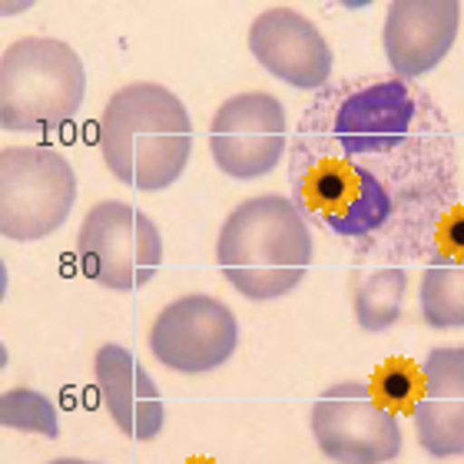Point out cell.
Listing matches in <instances>:
<instances>
[{
    "mask_svg": "<svg viewBox=\"0 0 464 464\" xmlns=\"http://www.w3.org/2000/svg\"><path fill=\"white\" fill-rule=\"evenodd\" d=\"M289 179L309 226L382 246L385 256H418L455 213V133L445 110L411 80H335L295 123Z\"/></svg>",
    "mask_w": 464,
    "mask_h": 464,
    "instance_id": "cell-1",
    "label": "cell"
},
{
    "mask_svg": "<svg viewBox=\"0 0 464 464\" xmlns=\"http://www.w3.org/2000/svg\"><path fill=\"white\" fill-rule=\"evenodd\" d=\"M97 146L110 173L130 189L160 193L183 176L193 153V120L163 83H130L107 100Z\"/></svg>",
    "mask_w": 464,
    "mask_h": 464,
    "instance_id": "cell-2",
    "label": "cell"
},
{
    "mask_svg": "<svg viewBox=\"0 0 464 464\" xmlns=\"http://www.w3.org/2000/svg\"><path fill=\"white\" fill-rule=\"evenodd\" d=\"M216 262L249 302H272L299 289L312 266V226L292 199L252 196L226 216Z\"/></svg>",
    "mask_w": 464,
    "mask_h": 464,
    "instance_id": "cell-3",
    "label": "cell"
},
{
    "mask_svg": "<svg viewBox=\"0 0 464 464\" xmlns=\"http://www.w3.org/2000/svg\"><path fill=\"white\" fill-rule=\"evenodd\" d=\"M87 97V70L77 50L53 37L14 40L0 57V126L40 133L67 126Z\"/></svg>",
    "mask_w": 464,
    "mask_h": 464,
    "instance_id": "cell-4",
    "label": "cell"
},
{
    "mask_svg": "<svg viewBox=\"0 0 464 464\" xmlns=\"http://www.w3.org/2000/svg\"><path fill=\"white\" fill-rule=\"evenodd\" d=\"M77 203V173L53 146L0 150V232L14 242L47 239Z\"/></svg>",
    "mask_w": 464,
    "mask_h": 464,
    "instance_id": "cell-5",
    "label": "cell"
},
{
    "mask_svg": "<svg viewBox=\"0 0 464 464\" xmlns=\"http://www.w3.org/2000/svg\"><path fill=\"white\" fill-rule=\"evenodd\" d=\"M77 256L103 289L133 292L153 282L163 266V236L140 206L103 199L80 223Z\"/></svg>",
    "mask_w": 464,
    "mask_h": 464,
    "instance_id": "cell-6",
    "label": "cell"
},
{
    "mask_svg": "<svg viewBox=\"0 0 464 464\" xmlns=\"http://www.w3.org/2000/svg\"><path fill=\"white\" fill-rule=\"evenodd\" d=\"M312 438L332 464H388L401 455V425L365 382H339L312 405Z\"/></svg>",
    "mask_w": 464,
    "mask_h": 464,
    "instance_id": "cell-7",
    "label": "cell"
},
{
    "mask_svg": "<svg viewBox=\"0 0 464 464\" xmlns=\"http://www.w3.org/2000/svg\"><path fill=\"white\" fill-rule=\"evenodd\" d=\"M239 345V322L213 295H183L156 315L150 352L160 365L179 375H206L223 368Z\"/></svg>",
    "mask_w": 464,
    "mask_h": 464,
    "instance_id": "cell-8",
    "label": "cell"
},
{
    "mask_svg": "<svg viewBox=\"0 0 464 464\" xmlns=\"http://www.w3.org/2000/svg\"><path fill=\"white\" fill-rule=\"evenodd\" d=\"M209 150L216 166L232 179L269 176L289 150L285 107L279 97L252 90L219 103L209 123Z\"/></svg>",
    "mask_w": 464,
    "mask_h": 464,
    "instance_id": "cell-9",
    "label": "cell"
},
{
    "mask_svg": "<svg viewBox=\"0 0 464 464\" xmlns=\"http://www.w3.org/2000/svg\"><path fill=\"white\" fill-rule=\"evenodd\" d=\"M249 50L259 67L295 90L329 87L332 47L319 27L289 7H269L252 20Z\"/></svg>",
    "mask_w": 464,
    "mask_h": 464,
    "instance_id": "cell-10",
    "label": "cell"
},
{
    "mask_svg": "<svg viewBox=\"0 0 464 464\" xmlns=\"http://www.w3.org/2000/svg\"><path fill=\"white\" fill-rule=\"evenodd\" d=\"M461 27L458 0H395L385 14L382 47L395 77H425L448 57Z\"/></svg>",
    "mask_w": 464,
    "mask_h": 464,
    "instance_id": "cell-11",
    "label": "cell"
},
{
    "mask_svg": "<svg viewBox=\"0 0 464 464\" xmlns=\"http://www.w3.org/2000/svg\"><path fill=\"white\" fill-rule=\"evenodd\" d=\"M418 445L431 458L464 455V348H431L421 362V395L415 408Z\"/></svg>",
    "mask_w": 464,
    "mask_h": 464,
    "instance_id": "cell-12",
    "label": "cell"
},
{
    "mask_svg": "<svg viewBox=\"0 0 464 464\" xmlns=\"http://www.w3.org/2000/svg\"><path fill=\"white\" fill-rule=\"evenodd\" d=\"M100 401L113 425L133 441H153L166 425V405L153 375L123 345H103L93 358Z\"/></svg>",
    "mask_w": 464,
    "mask_h": 464,
    "instance_id": "cell-13",
    "label": "cell"
},
{
    "mask_svg": "<svg viewBox=\"0 0 464 464\" xmlns=\"http://www.w3.org/2000/svg\"><path fill=\"white\" fill-rule=\"evenodd\" d=\"M421 319L438 332L464 329V256L435 249L418 289Z\"/></svg>",
    "mask_w": 464,
    "mask_h": 464,
    "instance_id": "cell-14",
    "label": "cell"
},
{
    "mask_svg": "<svg viewBox=\"0 0 464 464\" xmlns=\"http://www.w3.org/2000/svg\"><path fill=\"white\" fill-rule=\"evenodd\" d=\"M408 292V272L401 266H385L372 272L355 292V319L362 332H385L401 319V302Z\"/></svg>",
    "mask_w": 464,
    "mask_h": 464,
    "instance_id": "cell-15",
    "label": "cell"
},
{
    "mask_svg": "<svg viewBox=\"0 0 464 464\" xmlns=\"http://www.w3.org/2000/svg\"><path fill=\"white\" fill-rule=\"evenodd\" d=\"M0 421H4V428L27 431V435H40V438L60 435L57 405L47 395L34 392V388H10V392H4L0 395Z\"/></svg>",
    "mask_w": 464,
    "mask_h": 464,
    "instance_id": "cell-16",
    "label": "cell"
},
{
    "mask_svg": "<svg viewBox=\"0 0 464 464\" xmlns=\"http://www.w3.org/2000/svg\"><path fill=\"white\" fill-rule=\"evenodd\" d=\"M375 395L378 401H385L392 411H408L415 408L418 395H421V368H415L405 358H392L375 372Z\"/></svg>",
    "mask_w": 464,
    "mask_h": 464,
    "instance_id": "cell-17",
    "label": "cell"
},
{
    "mask_svg": "<svg viewBox=\"0 0 464 464\" xmlns=\"http://www.w3.org/2000/svg\"><path fill=\"white\" fill-rule=\"evenodd\" d=\"M438 249L464 256V213L461 209H455V213L441 223V229H438Z\"/></svg>",
    "mask_w": 464,
    "mask_h": 464,
    "instance_id": "cell-18",
    "label": "cell"
},
{
    "mask_svg": "<svg viewBox=\"0 0 464 464\" xmlns=\"http://www.w3.org/2000/svg\"><path fill=\"white\" fill-rule=\"evenodd\" d=\"M50 464H97V461H83V458H57V461Z\"/></svg>",
    "mask_w": 464,
    "mask_h": 464,
    "instance_id": "cell-19",
    "label": "cell"
},
{
    "mask_svg": "<svg viewBox=\"0 0 464 464\" xmlns=\"http://www.w3.org/2000/svg\"><path fill=\"white\" fill-rule=\"evenodd\" d=\"M186 464H213V461H206V458H196V461H186Z\"/></svg>",
    "mask_w": 464,
    "mask_h": 464,
    "instance_id": "cell-20",
    "label": "cell"
}]
</instances>
